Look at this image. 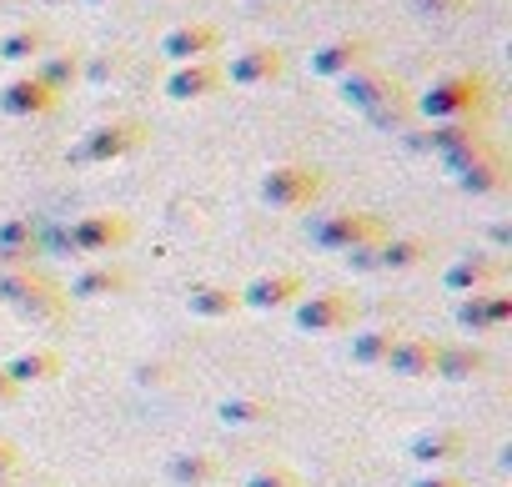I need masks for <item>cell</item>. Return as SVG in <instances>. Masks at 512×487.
Wrapping results in <instances>:
<instances>
[{
	"label": "cell",
	"mask_w": 512,
	"mask_h": 487,
	"mask_svg": "<svg viewBox=\"0 0 512 487\" xmlns=\"http://www.w3.org/2000/svg\"><path fill=\"white\" fill-rule=\"evenodd\" d=\"M277 71H282V56L262 51V56H246V61L236 66V81H267V76H277Z\"/></svg>",
	"instance_id": "1"
},
{
	"label": "cell",
	"mask_w": 512,
	"mask_h": 487,
	"mask_svg": "<svg viewBox=\"0 0 512 487\" xmlns=\"http://www.w3.org/2000/svg\"><path fill=\"white\" fill-rule=\"evenodd\" d=\"M206 46H211V31H206V26L176 31V36L166 41V51H171V56H196V51H206Z\"/></svg>",
	"instance_id": "2"
},
{
	"label": "cell",
	"mask_w": 512,
	"mask_h": 487,
	"mask_svg": "<svg viewBox=\"0 0 512 487\" xmlns=\"http://www.w3.org/2000/svg\"><path fill=\"white\" fill-rule=\"evenodd\" d=\"M11 106H16V111H26V106L36 111V106H46V91H41V86H26V81H21V86H11Z\"/></svg>",
	"instance_id": "3"
},
{
	"label": "cell",
	"mask_w": 512,
	"mask_h": 487,
	"mask_svg": "<svg viewBox=\"0 0 512 487\" xmlns=\"http://www.w3.org/2000/svg\"><path fill=\"white\" fill-rule=\"evenodd\" d=\"M211 86V71H181L176 76V96H196V91H206Z\"/></svg>",
	"instance_id": "4"
},
{
	"label": "cell",
	"mask_w": 512,
	"mask_h": 487,
	"mask_svg": "<svg viewBox=\"0 0 512 487\" xmlns=\"http://www.w3.org/2000/svg\"><path fill=\"white\" fill-rule=\"evenodd\" d=\"M347 61H357V46H332V51L322 56V71H342Z\"/></svg>",
	"instance_id": "5"
}]
</instances>
